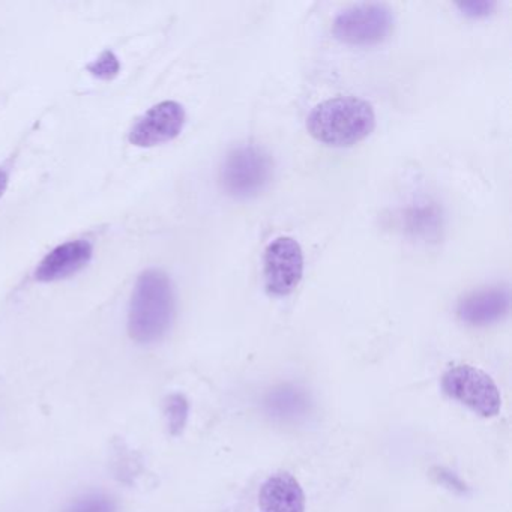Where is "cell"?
Returning a JSON list of instances; mask_svg holds the SVG:
<instances>
[{
	"label": "cell",
	"mask_w": 512,
	"mask_h": 512,
	"mask_svg": "<svg viewBox=\"0 0 512 512\" xmlns=\"http://www.w3.org/2000/svg\"><path fill=\"white\" fill-rule=\"evenodd\" d=\"M88 71L92 76L100 80H113L121 71V62L118 56L113 52H104L100 58L95 59L92 64L88 65Z\"/></svg>",
	"instance_id": "cell-14"
},
{
	"label": "cell",
	"mask_w": 512,
	"mask_h": 512,
	"mask_svg": "<svg viewBox=\"0 0 512 512\" xmlns=\"http://www.w3.org/2000/svg\"><path fill=\"white\" fill-rule=\"evenodd\" d=\"M187 112L178 101H163L149 109L131 128V145L137 148H155L172 142L184 130Z\"/></svg>",
	"instance_id": "cell-7"
},
{
	"label": "cell",
	"mask_w": 512,
	"mask_h": 512,
	"mask_svg": "<svg viewBox=\"0 0 512 512\" xmlns=\"http://www.w3.org/2000/svg\"><path fill=\"white\" fill-rule=\"evenodd\" d=\"M64 512H119L118 503L106 493H88L74 499Z\"/></svg>",
	"instance_id": "cell-13"
},
{
	"label": "cell",
	"mask_w": 512,
	"mask_h": 512,
	"mask_svg": "<svg viewBox=\"0 0 512 512\" xmlns=\"http://www.w3.org/2000/svg\"><path fill=\"white\" fill-rule=\"evenodd\" d=\"M190 403L181 392L170 394L164 401V418L172 436H179L187 427Z\"/></svg>",
	"instance_id": "cell-12"
},
{
	"label": "cell",
	"mask_w": 512,
	"mask_h": 512,
	"mask_svg": "<svg viewBox=\"0 0 512 512\" xmlns=\"http://www.w3.org/2000/svg\"><path fill=\"white\" fill-rule=\"evenodd\" d=\"M511 296L505 286L484 287L467 293L457 305L458 319L470 326H488L508 314Z\"/></svg>",
	"instance_id": "cell-8"
},
{
	"label": "cell",
	"mask_w": 512,
	"mask_h": 512,
	"mask_svg": "<svg viewBox=\"0 0 512 512\" xmlns=\"http://www.w3.org/2000/svg\"><path fill=\"white\" fill-rule=\"evenodd\" d=\"M376 128V113L368 101L335 97L317 104L307 118V130L317 142L349 148L367 139Z\"/></svg>",
	"instance_id": "cell-2"
},
{
	"label": "cell",
	"mask_w": 512,
	"mask_h": 512,
	"mask_svg": "<svg viewBox=\"0 0 512 512\" xmlns=\"http://www.w3.org/2000/svg\"><path fill=\"white\" fill-rule=\"evenodd\" d=\"M94 256V247L86 239H76L53 248L35 269V278L41 283L65 280L88 266Z\"/></svg>",
	"instance_id": "cell-9"
},
{
	"label": "cell",
	"mask_w": 512,
	"mask_h": 512,
	"mask_svg": "<svg viewBox=\"0 0 512 512\" xmlns=\"http://www.w3.org/2000/svg\"><path fill=\"white\" fill-rule=\"evenodd\" d=\"M8 184H10V173L7 170L0 169V199L7 191Z\"/></svg>",
	"instance_id": "cell-17"
},
{
	"label": "cell",
	"mask_w": 512,
	"mask_h": 512,
	"mask_svg": "<svg viewBox=\"0 0 512 512\" xmlns=\"http://www.w3.org/2000/svg\"><path fill=\"white\" fill-rule=\"evenodd\" d=\"M439 481L446 482V485L451 488H455V490L464 491L466 490V487H464L463 482H461V479L458 478L457 475H454V473L449 472V470L446 469H439Z\"/></svg>",
	"instance_id": "cell-16"
},
{
	"label": "cell",
	"mask_w": 512,
	"mask_h": 512,
	"mask_svg": "<svg viewBox=\"0 0 512 512\" xmlns=\"http://www.w3.org/2000/svg\"><path fill=\"white\" fill-rule=\"evenodd\" d=\"M394 11L386 4L368 2L352 5L335 17L332 32L349 46H376L388 40L394 31Z\"/></svg>",
	"instance_id": "cell-4"
},
{
	"label": "cell",
	"mask_w": 512,
	"mask_h": 512,
	"mask_svg": "<svg viewBox=\"0 0 512 512\" xmlns=\"http://www.w3.org/2000/svg\"><path fill=\"white\" fill-rule=\"evenodd\" d=\"M457 7L464 16L481 19V17L490 16L496 8V4L481 0V2H463V4H458Z\"/></svg>",
	"instance_id": "cell-15"
},
{
	"label": "cell",
	"mask_w": 512,
	"mask_h": 512,
	"mask_svg": "<svg viewBox=\"0 0 512 512\" xmlns=\"http://www.w3.org/2000/svg\"><path fill=\"white\" fill-rule=\"evenodd\" d=\"M260 512H305V494L289 472L269 476L259 491Z\"/></svg>",
	"instance_id": "cell-10"
},
{
	"label": "cell",
	"mask_w": 512,
	"mask_h": 512,
	"mask_svg": "<svg viewBox=\"0 0 512 512\" xmlns=\"http://www.w3.org/2000/svg\"><path fill=\"white\" fill-rule=\"evenodd\" d=\"M272 173L274 163L262 146H236L221 166V187L235 199H251L268 187Z\"/></svg>",
	"instance_id": "cell-3"
},
{
	"label": "cell",
	"mask_w": 512,
	"mask_h": 512,
	"mask_svg": "<svg viewBox=\"0 0 512 512\" xmlns=\"http://www.w3.org/2000/svg\"><path fill=\"white\" fill-rule=\"evenodd\" d=\"M176 314L175 287L166 272L148 269L140 274L128 308V335L149 346L166 337Z\"/></svg>",
	"instance_id": "cell-1"
},
{
	"label": "cell",
	"mask_w": 512,
	"mask_h": 512,
	"mask_svg": "<svg viewBox=\"0 0 512 512\" xmlns=\"http://www.w3.org/2000/svg\"><path fill=\"white\" fill-rule=\"evenodd\" d=\"M442 389L449 398L469 407L482 418H493L500 412L499 388L485 371L472 365H455L446 370Z\"/></svg>",
	"instance_id": "cell-5"
},
{
	"label": "cell",
	"mask_w": 512,
	"mask_h": 512,
	"mask_svg": "<svg viewBox=\"0 0 512 512\" xmlns=\"http://www.w3.org/2000/svg\"><path fill=\"white\" fill-rule=\"evenodd\" d=\"M304 251L292 236H278L269 242L263 256L266 292L272 296L290 295L304 277Z\"/></svg>",
	"instance_id": "cell-6"
},
{
	"label": "cell",
	"mask_w": 512,
	"mask_h": 512,
	"mask_svg": "<svg viewBox=\"0 0 512 512\" xmlns=\"http://www.w3.org/2000/svg\"><path fill=\"white\" fill-rule=\"evenodd\" d=\"M310 394L301 386L293 383L275 386L266 392L263 409L274 421L295 424L307 418L311 412Z\"/></svg>",
	"instance_id": "cell-11"
}]
</instances>
